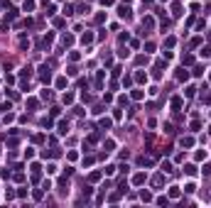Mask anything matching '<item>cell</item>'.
<instances>
[{
    "label": "cell",
    "mask_w": 211,
    "mask_h": 208,
    "mask_svg": "<svg viewBox=\"0 0 211 208\" xmlns=\"http://www.w3.org/2000/svg\"><path fill=\"white\" fill-rule=\"evenodd\" d=\"M118 15H120V20H130V17H133V10L125 8V5H120V8H118Z\"/></svg>",
    "instance_id": "obj_1"
},
{
    "label": "cell",
    "mask_w": 211,
    "mask_h": 208,
    "mask_svg": "<svg viewBox=\"0 0 211 208\" xmlns=\"http://www.w3.org/2000/svg\"><path fill=\"white\" fill-rule=\"evenodd\" d=\"M30 172H32V179L37 181V179H40V176H42V166H40V164H37V162H34V164L30 166Z\"/></svg>",
    "instance_id": "obj_2"
},
{
    "label": "cell",
    "mask_w": 211,
    "mask_h": 208,
    "mask_svg": "<svg viewBox=\"0 0 211 208\" xmlns=\"http://www.w3.org/2000/svg\"><path fill=\"white\" fill-rule=\"evenodd\" d=\"M52 42H54V34H52V32L42 37V47H44V49H49V47H52Z\"/></svg>",
    "instance_id": "obj_3"
},
{
    "label": "cell",
    "mask_w": 211,
    "mask_h": 208,
    "mask_svg": "<svg viewBox=\"0 0 211 208\" xmlns=\"http://www.w3.org/2000/svg\"><path fill=\"white\" fill-rule=\"evenodd\" d=\"M49 76H52L49 69H47V66H40V79H42L44 83H49Z\"/></svg>",
    "instance_id": "obj_4"
},
{
    "label": "cell",
    "mask_w": 211,
    "mask_h": 208,
    "mask_svg": "<svg viewBox=\"0 0 211 208\" xmlns=\"http://www.w3.org/2000/svg\"><path fill=\"white\" fill-rule=\"evenodd\" d=\"M172 15H174V17L182 15V3H179V0H174V3H172Z\"/></svg>",
    "instance_id": "obj_5"
},
{
    "label": "cell",
    "mask_w": 211,
    "mask_h": 208,
    "mask_svg": "<svg viewBox=\"0 0 211 208\" xmlns=\"http://www.w3.org/2000/svg\"><path fill=\"white\" fill-rule=\"evenodd\" d=\"M182 196V188L179 186H169V198H179Z\"/></svg>",
    "instance_id": "obj_6"
},
{
    "label": "cell",
    "mask_w": 211,
    "mask_h": 208,
    "mask_svg": "<svg viewBox=\"0 0 211 208\" xmlns=\"http://www.w3.org/2000/svg\"><path fill=\"white\" fill-rule=\"evenodd\" d=\"M179 144H182V147H187V149H189V147H194V137H182V140H179Z\"/></svg>",
    "instance_id": "obj_7"
},
{
    "label": "cell",
    "mask_w": 211,
    "mask_h": 208,
    "mask_svg": "<svg viewBox=\"0 0 211 208\" xmlns=\"http://www.w3.org/2000/svg\"><path fill=\"white\" fill-rule=\"evenodd\" d=\"M142 27H147V29H152L155 27V20H152V17L147 15V17H142Z\"/></svg>",
    "instance_id": "obj_8"
},
{
    "label": "cell",
    "mask_w": 211,
    "mask_h": 208,
    "mask_svg": "<svg viewBox=\"0 0 211 208\" xmlns=\"http://www.w3.org/2000/svg\"><path fill=\"white\" fill-rule=\"evenodd\" d=\"M22 10H25V12H32V10H34V0H25V3H22Z\"/></svg>",
    "instance_id": "obj_9"
},
{
    "label": "cell",
    "mask_w": 211,
    "mask_h": 208,
    "mask_svg": "<svg viewBox=\"0 0 211 208\" xmlns=\"http://www.w3.org/2000/svg\"><path fill=\"white\" fill-rule=\"evenodd\" d=\"M27 108L30 110H37V108H40V101H37V98H27Z\"/></svg>",
    "instance_id": "obj_10"
},
{
    "label": "cell",
    "mask_w": 211,
    "mask_h": 208,
    "mask_svg": "<svg viewBox=\"0 0 211 208\" xmlns=\"http://www.w3.org/2000/svg\"><path fill=\"white\" fill-rule=\"evenodd\" d=\"M133 184H135V186H142V184H145V174H135V176H133Z\"/></svg>",
    "instance_id": "obj_11"
},
{
    "label": "cell",
    "mask_w": 211,
    "mask_h": 208,
    "mask_svg": "<svg viewBox=\"0 0 211 208\" xmlns=\"http://www.w3.org/2000/svg\"><path fill=\"white\" fill-rule=\"evenodd\" d=\"M177 79H179V81H187V79H189V71H187V69H179V71H177Z\"/></svg>",
    "instance_id": "obj_12"
},
{
    "label": "cell",
    "mask_w": 211,
    "mask_h": 208,
    "mask_svg": "<svg viewBox=\"0 0 211 208\" xmlns=\"http://www.w3.org/2000/svg\"><path fill=\"white\" fill-rule=\"evenodd\" d=\"M62 42H64V47H71V44H74V37H71V34H64Z\"/></svg>",
    "instance_id": "obj_13"
},
{
    "label": "cell",
    "mask_w": 211,
    "mask_h": 208,
    "mask_svg": "<svg viewBox=\"0 0 211 208\" xmlns=\"http://www.w3.org/2000/svg\"><path fill=\"white\" fill-rule=\"evenodd\" d=\"M135 81H138V83H145V81H147V76H145L142 71H135Z\"/></svg>",
    "instance_id": "obj_14"
},
{
    "label": "cell",
    "mask_w": 211,
    "mask_h": 208,
    "mask_svg": "<svg viewBox=\"0 0 211 208\" xmlns=\"http://www.w3.org/2000/svg\"><path fill=\"white\" fill-rule=\"evenodd\" d=\"M62 101H64L66 105H71V103H74V93H64V96H62Z\"/></svg>",
    "instance_id": "obj_15"
},
{
    "label": "cell",
    "mask_w": 211,
    "mask_h": 208,
    "mask_svg": "<svg viewBox=\"0 0 211 208\" xmlns=\"http://www.w3.org/2000/svg\"><path fill=\"white\" fill-rule=\"evenodd\" d=\"M172 108H174V110H179V108H182V98H179V96L172 98Z\"/></svg>",
    "instance_id": "obj_16"
},
{
    "label": "cell",
    "mask_w": 211,
    "mask_h": 208,
    "mask_svg": "<svg viewBox=\"0 0 211 208\" xmlns=\"http://www.w3.org/2000/svg\"><path fill=\"white\" fill-rule=\"evenodd\" d=\"M184 172H187L189 176H194V174H197V166H194V164H187V166H184Z\"/></svg>",
    "instance_id": "obj_17"
},
{
    "label": "cell",
    "mask_w": 211,
    "mask_h": 208,
    "mask_svg": "<svg viewBox=\"0 0 211 208\" xmlns=\"http://www.w3.org/2000/svg\"><path fill=\"white\" fill-rule=\"evenodd\" d=\"M81 42H84V44H91V42H93V34H91V32H86V34L81 37Z\"/></svg>",
    "instance_id": "obj_18"
},
{
    "label": "cell",
    "mask_w": 211,
    "mask_h": 208,
    "mask_svg": "<svg viewBox=\"0 0 211 208\" xmlns=\"http://www.w3.org/2000/svg\"><path fill=\"white\" fill-rule=\"evenodd\" d=\"M56 88H66V76H59V79H56Z\"/></svg>",
    "instance_id": "obj_19"
},
{
    "label": "cell",
    "mask_w": 211,
    "mask_h": 208,
    "mask_svg": "<svg viewBox=\"0 0 211 208\" xmlns=\"http://www.w3.org/2000/svg\"><path fill=\"white\" fill-rule=\"evenodd\" d=\"M162 174H172V164L169 162H162Z\"/></svg>",
    "instance_id": "obj_20"
},
{
    "label": "cell",
    "mask_w": 211,
    "mask_h": 208,
    "mask_svg": "<svg viewBox=\"0 0 211 208\" xmlns=\"http://www.w3.org/2000/svg\"><path fill=\"white\" fill-rule=\"evenodd\" d=\"M101 176H103V172H91V174H88V179H91V181H98Z\"/></svg>",
    "instance_id": "obj_21"
},
{
    "label": "cell",
    "mask_w": 211,
    "mask_h": 208,
    "mask_svg": "<svg viewBox=\"0 0 211 208\" xmlns=\"http://www.w3.org/2000/svg\"><path fill=\"white\" fill-rule=\"evenodd\" d=\"M194 159H197V162H201V159H206V149H199V152L194 154Z\"/></svg>",
    "instance_id": "obj_22"
},
{
    "label": "cell",
    "mask_w": 211,
    "mask_h": 208,
    "mask_svg": "<svg viewBox=\"0 0 211 208\" xmlns=\"http://www.w3.org/2000/svg\"><path fill=\"white\" fill-rule=\"evenodd\" d=\"M162 181H165V176H162V174H157L155 179H152V186H162Z\"/></svg>",
    "instance_id": "obj_23"
},
{
    "label": "cell",
    "mask_w": 211,
    "mask_h": 208,
    "mask_svg": "<svg viewBox=\"0 0 211 208\" xmlns=\"http://www.w3.org/2000/svg\"><path fill=\"white\" fill-rule=\"evenodd\" d=\"M59 132H62V135H66V132H69V123L62 120V123H59Z\"/></svg>",
    "instance_id": "obj_24"
},
{
    "label": "cell",
    "mask_w": 211,
    "mask_h": 208,
    "mask_svg": "<svg viewBox=\"0 0 211 208\" xmlns=\"http://www.w3.org/2000/svg\"><path fill=\"white\" fill-rule=\"evenodd\" d=\"M194 93H197V88H194V86H187V91H184V96H187V98H191Z\"/></svg>",
    "instance_id": "obj_25"
},
{
    "label": "cell",
    "mask_w": 211,
    "mask_h": 208,
    "mask_svg": "<svg viewBox=\"0 0 211 208\" xmlns=\"http://www.w3.org/2000/svg\"><path fill=\"white\" fill-rule=\"evenodd\" d=\"M110 125H113V120H110V118H101V127H106V130H108Z\"/></svg>",
    "instance_id": "obj_26"
},
{
    "label": "cell",
    "mask_w": 211,
    "mask_h": 208,
    "mask_svg": "<svg viewBox=\"0 0 211 208\" xmlns=\"http://www.w3.org/2000/svg\"><path fill=\"white\" fill-rule=\"evenodd\" d=\"M142 96H145V93H142V91H140V88H135V91H133V98H135V101H140V98H142Z\"/></svg>",
    "instance_id": "obj_27"
},
{
    "label": "cell",
    "mask_w": 211,
    "mask_h": 208,
    "mask_svg": "<svg viewBox=\"0 0 211 208\" xmlns=\"http://www.w3.org/2000/svg\"><path fill=\"white\" fill-rule=\"evenodd\" d=\"M165 47H167V49L174 47V37H167V39H165Z\"/></svg>",
    "instance_id": "obj_28"
},
{
    "label": "cell",
    "mask_w": 211,
    "mask_h": 208,
    "mask_svg": "<svg viewBox=\"0 0 211 208\" xmlns=\"http://www.w3.org/2000/svg\"><path fill=\"white\" fill-rule=\"evenodd\" d=\"M32 196H34V201H42V196H44V191H42V188H37V191H34Z\"/></svg>",
    "instance_id": "obj_29"
},
{
    "label": "cell",
    "mask_w": 211,
    "mask_h": 208,
    "mask_svg": "<svg viewBox=\"0 0 211 208\" xmlns=\"http://www.w3.org/2000/svg\"><path fill=\"white\" fill-rule=\"evenodd\" d=\"M204 71H206L204 66H194V71H191V73H194V76H201V73H204Z\"/></svg>",
    "instance_id": "obj_30"
},
{
    "label": "cell",
    "mask_w": 211,
    "mask_h": 208,
    "mask_svg": "<svg viewBox=\"0 0 211 208\" xmlns=\"http://www.w3.org/2000/svg\"><path fill=\"white\" fill-rule=\"evenodd\" d=\"M42 98H44V101H52V91H49V88L42 91Z\"/></svg>",
    "instance_id": "obj_31"
},
{
    "label": "cell",
    "mask_w": 211,
    "mask_h": 208,
    "mask_svg": "<svg viewBox=\"0 0 211 208\" xmlns=\"http://www.w3.org/2000/svg\"><path fill=\"white\" fill-rule=\"evenodd\" d=\"M184 191H187V194H194V191H197V186H194V184H187V186H184Z\"/></svg>",
    "instance_id": "obj_32"
},
{
    "label": "cell",
    "mask_w": 211,
    "mask_h": 208,
    "mask_svg": "<svg viewBox=\"0 0 211 208\" xmlns=\"http://www.w3.org/2000/svg\"><path fill=\"white\" fill-rule=\"evenodd\" d=\"M66 73H69V76H76V73H79V69H76V66H69Z\"/></svg>",
    "instance_id": "obj_33"
},
{
    "label": "cell",
    "mask_w": 211,
    "mask_h": 208,
    "mask_svg": "<svg viewBox=\"0 0 211 208\" xmlns=\"http://www.w3.org/2000/svg\"><path fill=\"white\" fill-rule=\"evenodd\" d=\"M113 147H116V142H113V140H106V149H108V152H113Z\"/></svg>",
    "instance_id": "obj_34"
},
{
    "label": "cell",
    "mask_w": 211,
    "mask_h": 208,
    "mask_svg": "<svg viewBox=\"0 0 211 208\" xmlns=\"http://www.w3.org/2000/svg\"><path fill=\"white\" fill-rule=\"evenodd\" d=\"M201 56H206V59H211V47H206V49H201Z\"/></svg>",
    "instance_id": "obj_35"
},
{
    "label": "cell",
    "mask_w": 211,
    "mask_h": 208,
    "mask_svg": "<svg viewBox=\"0 0 211 208\" xmlns=\"http://www.w3.org/2000/svg\"><path fill=\"white\" fill-rule=\"evenodd\" d=\"M118 56H125V59H128V56H130V51H128V49H123V47H120V49H118Z\"/></svg>",
    "instance_id": "obj_36"
},
{
    "label": "cell",
    "mask_w": 211,
    "mask_h": 208,
    "mask_svg": "<svg viewBox=\"0 0 211 208\" xmlns=\"http://www.w3.org/2000/svg\"><path fill=\"white\" fill-rule=\"evenodd\" d=\"M79 56H81L79 51H71V54H69V59H71V61H79Z\"/></svg>",
    "instance_id": "obj_37"
},
{
    "label": "cell",
    "mask_w": 211,
    "mask_h": 208,
    "mask_svg": "<svg viewBox=\"0 0 211 208\" xmlns=\"http://www.w3.org/2000/svg\"><path fill=\"white\" fill-rule=\"evenodd\" d=\"M64 15H66V17L74 15V8H71V5H64Z\"/></svg>",
    "instance_id": "obj_38"
},
{
    "label": "cell",
    "mask_w": 211,
    "mask_h": 208,
    "mask_svg": "<svg viewBox=\"0 0 211 208\" xmlns=\"http://www.w3.org/2000/svg\"><path fill=\"white\" fill-rule=\"evenodd\" d=\"M123 86H125V88L133 86V76H125V79H123Z\"/></svg>",
    "instance_id": "obj_39"
},
{
    "label": "cell",
    "mask_w": 211,
    "mask_h": 208,
    "mask_svg": "<svg viewBox=\"0 0 211 208\" xmlns=\"http://www.w3.org/2000/svg\"><path fill=\"white\" fill-rule=\"evenodd\" d=\"M140 198H142V201H152V196H150V191H142V194H140Z\"/></svg>",
    "instance_id": "obj_40"
},
{
    "label": "cell",
    "mask_w": 211,
    "mask_h": 208,
    "mask_svg": "<svg viewBox=\"0 0 211 208\" xmlns=\"http://www.w3.org/2000/svg\"><path fill=\"white\" fill-rule=\"evenodd\" d=\"M157 203H160V206H167V203H169V198H167V196H160V198H157Z\"/></svg>",
    "instance_id": "obj_41"
},
{
    "label": "cell",
    "mask_w": 211,
    "mask_h": 208,
    "mask_svg": "<svg viewBox=\"0 0 211 208\" xmlns=\"http://www.w3.org/2000/svg\"><path fill=\"white\" fill-rule=\"evenodd\" d=\"M30 71H32L30 66H27V69H20V76H27V79H30Z\"/></svg>",
    "instance_id": "obj_42"
},
{
    "label": "cell",
    "mask_w": 211,
    "mask_h": 208,
    "mask_svg": "<svg viewBox=\"0 0 211 208\" xmlns=\"http://www.w3.org/2000/svg\"><path fill=\"white\" fill-rule=\"evenodd\" d=\"M204 103H206V105H211V91H209V93H204Z\"/></svg>",
    "instance_id": "obj_43"
},
{
    "label": "cell",
    "mask_w": 211,
    "mask_h": 208,
    "mask_svg": "<svg viewBox=\"0 0 211 208\" xmlns=\"http://www.w3.org/2000/svg\"><path fill=\"white\" fill-rule=\"evenodd\" d=\"M42 188H44V191H47V188H52V181H49V179H44V181H42Z\"/></svg>",
    "instance_id": "obj_44"
},
{
    "label": "cell",
    "mask_w": 211,
    "mask_h": 208,
    "mask_svg": "<svg viewBox=\"0 0 211 208\" xmlns=\"http://www.w3.org/2000/svg\"><path fill=\"white\" fill-rule=\"evenodd\" d=\"M101 5H113V0H101Z\"/></svg>",
    "instance_id": "obj_45"
},
{
    "label": "cell",
    "mask_w": 211,
    "mask_h": 208,
    "mask_svg": "<svg viewBox=\"0 0 211 208\" xmlns=\"http://www.w3.org/2000/svg\"><path fill=\"white\" fill-rule=\"evenodd\" d=\"M142 3H145V5H150V3H152V0H142Z\"/></svg>",
    "instance_id": "obj_46"
},
{
    "label": "cell",
    "mask_w": 211,
    "mask_h": 208,
    "mask_svg": "<svg viewBox=\"0 0 211 208\" xmlns=\"http://www.w3.org/2000/svg\"><path fill=\"white\" fill-rule=\"evenodd\" d=\"M209 81H211V73H209Z\"/></svg>",
    "instance_id": "obj_47"
}]
</instances>
